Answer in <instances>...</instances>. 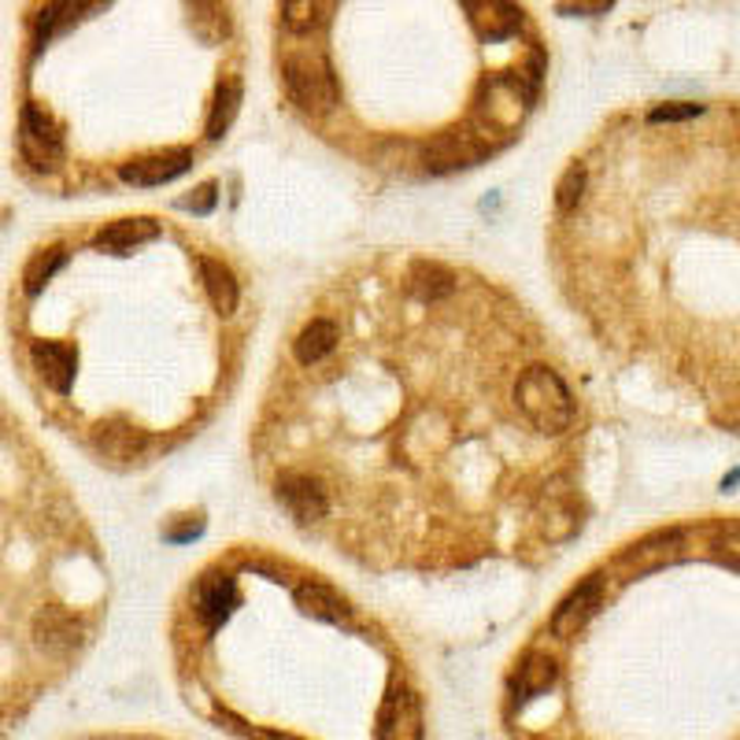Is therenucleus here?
<instances>
[{"label":"nucleus","mask_w":740,"mask_h":740,"mask_svg":"<svg viewBox=\"0 0 740 740\" xmlns=\"http://www.w3.org/2000/svg\"><path fill=\"white\" fill-rule=\"evenodd\" d=\"M515 400H519L522 415L530 419L541 433H563L574 422V400L563 378L549 367H530L515 385Z\"/></svg>","instance_id":"f257e3e1"},{"label":"nucleus","mask_w":740,"mask_h":740,"mask_svg":"<svg viewBox=\"0 0 740 740\" xmlns=\"http://www.w3.org/2000/svg\"><path fill=\"white\" fill-rule=\"evenodd\" d=\"M281 82L303 115H327L338 108V82L322 53H289L281 59Z\"/></svg>","instance_id":"f03ea898"},{"label":"nucleus","mask_w":740,"mask_h":740,"mask_svg":"<svg viewBox=\"0 0 740 740\" xmlns=\"http://www.w3.org/2000/svg\"><path fill=\"white\" fill-rule=\"evenodd\" d=\"M19 156L34 170L56 167L59 156H64L59 126L42 104H23V111H19Z\"/></svg>","instance_id":"7ed1b4c3"},{"label":"nucleus","mask_w":740,"mask_h":740,"mask_svg":"<svg viewBox=\"0 0 740 740\" xmlns=\"http://www.w3.org/2000/svg\"><path fill=\"white\" fill-rule=\"evenodd\" d=\"M489 148L493 145L485 134H474V130H449V134H438L422 148V164L430 175H449V170L478 164V159L489 156Z\"/></svg>","instance_id":"20e7f679"},{"label":"nucleus","mask_w":740,"mask_h":740,"mask_svg":"<svg viewBox=\"0 0 740 740\" xmlns=\"http://www.w3.org/2000/svg\"><path fill=\"white\" fill-rule=\"evenodd\" d=\"M374 737L378 740H422V711H419V699H415L411 688H404V685L389 688V696L382 699Z\"/></svg>","instance_id":"39448f33"},{"label":"nucleus","mask_w":740,"mask_h":740,"mask_svg":"<svg viewBox=\"0 0 740 740\" xmlns=\"http://www.w3.org/2000/svg\"><path fill=\"white\" fill-rule=\"evenodd\" d=\"M278 500L286 504V511L300 526L327 519V511H330L327 489H322L316 478H308V474H286V478L278 482Z\"/></svg>","instance_id":"423d86ee"},{"label":"nucleus","mask_w":740,"mask_h":740,"mask_svg":"<svg viewBox=\"0 0 740 740\" xmlns=\"http://www.w3.org/2000/svg\"><path fill=\"white\" fill-rule=\"evenodd\" d=\"M192 167V148H164L156 152V156H141V159H130V164H123V181L126 186H164V181L178 178L181 170Z\"/></svg>","instance_id":"0eeeda50"},{"label":"nucleus","mask_w":740,"mask_h":740,"mask_svg":"<svg viewBox=\"0 0 740 740\" xmlns=\"http://www.w3.org/2000/svg\"><path fill=\"white\" fill-rule=\"evenodd\" d=\"M108 4L111 0H48L34 23V48H42L53 34H64V30L82 23L89 15H97L100 8H108Z\"/></svg>","instance_id":"6e6552de"},{"label":"nucleus","mask_w":740,"mask_h":740,"mask_svg":"<svg viewBox=\"0 0 740 740\" xmlns=\"http://www.w3.org/2000/svg\"><path fill=\"white\" fill-rule=\"evenodd\" d=\"M466 15H471L474 30L489 42H504L522 26V12L515 0H463Z\"/></svg>","instance_id":"1a4fd4ad"},{"label":"nucleus","mask_w":740,"mask_h":740,"mask_svg":"<svg viewBox=\"0 0 740 740\" xmlns=\"http://www.w3.org/2000/svg\"><path fill=\"white\" fill-rule=\"evenodd\" d=\"M600 596H604V582L600 577H589V582H582L577 589H571V596L560 604V611L552 615V633L555 637H577L585 622H589V615L600 607Z\"/></svg>","instance_id":"9d476101"},{"label":"nucleus","mask_w":740,"mask_h":740,"mask_svg":"<svg viewBox=\"0 0 740 740\" xmlns=\"http://www.w3.org/2000/svg\"><path fill=\"white\" fill-rule=\"evenodd\" d=\"M30 360H34V371L42 374L48 389L56 393H67L70 382H75V352L67 349V344H56V341H37L34 349H30Z\"/></svg>","instance_id":"9b49d317"},{"label":"nucleus","mask_w":740,"mask_h":740,"mask_svg":"<svg viewBox=\"0 0 740 740\" xmlns=\"http://www.w3.org/2000/svg\"><path fill=\"white\" fill-rule=\"evenodd\" d=\"M97 452L104 455V460L130 463L148 452V438H145V430H137V426H130V422H108V426H100V433H97Z\"/></svg>","instance_id":"f8f14e48"},{"label":"nucleus","mask_w":740,"mask_h":740,"mask_svg":"<svg viewBox=\"0 0 740 740\" xmlns=\"http://www.w3.org/2000/svg\"><path fill=\"white\" fill-rule=\"evenodd\" d=\"M189 30L205 45H222L230 37V8L227 0H186Z\"/></svg>","instance_id":"ddd939ff"},{"label":"nucleus","mask_w":740,"mask_h":740,"mask_svg":"<svg viewBox=\"0 0 740 740\" xmlns=\"http://www.w3.org/2000/svg\"><path fill=\"white\" fill-rule=\"evenodd\" d=\"M34 637L48 648V652L67 655L70 648L78 644V637H82V626H78V618L56 611V607H45V611L34 618Z\"/></svg>","instance_id":"4468645a"},{"label":"nucleus","mask_w":740,"mask_h":740,"mask_svg":"<svg viewBox=\"0 0 740 740\" xmlns=\"http://www.w3.org/2000/svg\"><path fill=\"white\" fill-rule=\"evenodd\" d=\"M156 238H159V222L141 216V219H119V222H111V227H104L97 233V245L108 252H130L137 245H148V241H156Z\"/></svg>","instance_id":"2eb2a0df"},{"label":"nucleus","mask_w":740,"mask_h":740,"mask_svg":"<svg viewBox=\"0 0 740 740\" xmlns=\"http://www.w3.org/2000/svg\"><path fill=\"white\" fill-rule=\"evenodd\" d=\"M297 607L303 615L322 618V622H333V626L349 622V607H344V600L330 589V585H319V582L300 585V589H297Z\"/></svg>","instance_id":"dca6fc26"},{"label":"nucleus","mask_w":740,"mask_h":740,"mask_svg":"<svg viewBox=\"0 0 740 740\" xmlns=\"http://www.w3.org/2000/svg\"><path fill=\"white\" fill-rule=\"evenodd\" d=\"M333 344H338V327H333L330 319H311L308 327L297 333V341H292V356H297L303 367H311V363L330 356Z\"/></svg>","instance_id":"f3484780"},{"label":"nucleus","mask_w":740,"mask_h":740,"mask_svg":"<svg viewBox=\"0 0 740 740\" xmlns=\"http://www.w3.org/2000/svg\"><path fill=\"white\" fill-rule=\"evenodd\" d=\"M233 577H227V574H211V577H205L200 582V593H197V611H200V618H205L208 626H219L222 618L230 615V607H233Z\"/></svg>","instance_id":"a211bd4d"},{"label":"nucleus","mask_w":740,"mask_h":740,"mask_svg":"<svg viewBox=\"0 0 740 740\" xmlns=\"http://www.w3.org/2000/svg\"><path fill=\"white\" fill-rule=\"evenodd\" d=\"M577 526H582V515H577V500L571 493H552L549 508H544V519H541V530L549 541H571L577 533Z\"/></svg>","instance_id":"6ab92c4d"},{"label":"nucleus","mask_w":740,"mask_h":740,"mask_svg":"<svg viewBox=\"0 0 740 740\" xmlns=\"http://www.w3.org/2000/svg\"><path fill=\"white\" fill-rule=\"evenodd\" d=\"M552 682H555V663L544 652H530L519 663V671H515V693H519V699L549 693Z\"/></svg>","instance_id":"aec40b11"},{"label":"nucleus","mask_w":740,"mask_h":740,"mask_svg":"<svg viewBox=\"0 0 740 740\" xmlns=\"http://www.w3.org/2000/svg\"><path fill=\"white\" fill-rule=\"evenodd\" d=\"M333 0H281V23L292 34H316V30L330 19Z\"/></svg>","instance_id":"412c9836"},{"label":"nucleus","mask_w":740,"mask_h":740,"mask_svg":"<svg viewBox=\"0 0 740 740\" xmlns=\"http://www.w3.org/2000/svg\"><path fill=\"white\" fill-rule=\"evenodd\" d=\"M200 278H205V289L219 316H230L238 308V281H233L230 270L219 259H200Z\"/></svg>","instance_id":"4be33fe9"},{"label":"nucleus","mask_w":740,"mask_h":740,"mask_svg":"<svg viewBox=\"0 0 740 740\" xmlns=\"http://www.w3.org/2000/svg\"><path fill=\"white\" fill-rule=\"evenodd\" d=\"M241 108V82L238 78H222L216 89V100H211V115H208V137L219 141L230 130L233 115Z\"/></svg>","instance_id":"5701e85b"},{"label":"nucleus","mask_w":740,"mask_h":740,"mask_svg":"<svg viewBox=\"0 0 740 740\" xmlns=\"http://www.w3.org/2000/svg\"><path fill=\"white\" fill-rule=\"evenodd\" d=\"M411 286L422 292V300H444L455 292V275L444 267V263L419 259L411 267Z\"/></svg>","instance_id":"b1692460"},{"label":"nucleus","mask_w":740,"mask_h":740,"mask_svg":"<svg viewBox=\"0 0 740 740\" xmlns=\"http://www.w3.org/2000/svg\"><path fill=\"white\" fill-rule=\"evenodd\" d=\"M59 263H64V252H59V248H42V252H37V256L30 259L26 270H23L26 292H42L45 281H53V275L59 270Z\"/></svg>","instance_id":"393cba45"},{"label":"nucleus","mask_w":740,"mask_h":740,"mask_svg":"<svg viewBox=\"0 0 740 740\" xmlns=\"http://www.w3.org/2000/svg\"><path fill=\"white\" fill-rule=\"evenodd\" d=\"M585 181H589V175H585L582 164L566 167V175L560 178V186H555V208H560V211H574L577 205H582Z\"/></svg>","instance_id":"a878e982"},{"label":"nucleus","mask_w":740,"mask_h":740,"mask_svg":"<svg viewBox=\"0 0 740 740\" xmlns=\"http://www.w3.org/2000/svg\"><path fill=\"white\" fill-rule=\"evenodd\" d=\"M704 104H659L648 111V123H685V119H696Z\"/></svg>","instance_id":"bb28decb"},{"label":"nucleus","mask_w":740,"mask_h":740,"mask_svg":"<svg viewBox=\"0 0 740 740\" xmlns=\"http://www.w3.org/2000/svg\"><path fill=\"white\" fill-rule=\"evenodd\" d=\"M216 181H205L200 189H192V197H186V208L192 211V216H208L211 208H216Z\"/></svg>","instance_id":"cd10ccee"},{"label":"nucleus","mask_w":740,"mask_h":740,"mask_svg":"<svg viewBox=\"0 0 740 740\" xmlns=\"http://www.w3.org/2000/svg\"><path fill=\"white\" fill-rule=\"evenodd\" d=\"M219 718H222V722H230V729H238V733L245 737V740H300V737H289V733H270V729H248L245 722H241V718H233L227 711H222Z\"/></svg>","instance_id":"c85d7f7f"},{"label":"nucleus","mask_w":740,"mask_h":740,"mask_svg":"<svg viewBox=\"0 0 740 740\" xmlns=\"http://www.w3.org/2000/svg\"><path fill=\"white\" fill-rule=\"evenodd\" d=\"M200 530H205V519L200 515H186V522L167 526V541H192Z\"/></svg>","instance_id":"c756f323"},{"label":"nucleus","mask_w":740,"mask_h":740,"mask_svg":"<svg viewBox=\"0 0 740 740\" xmlns=\"http://www.w3.org/2000/svg\"><path fill=\"white\" fill-rule=\"evenodd\" d=\"M718 552H722L726 563L740 566V526H729V530L722 533V541H718Z\"/></svg>","instance_id":"7c9ffc66"},{"label":"nucleus","mask_w":740,"mask_h":740,"mask_svg":"<svg viewBox=\"0 0 740 740\" xmlns=\"http://www.w3.org/2000/svg\"><path fill=\"white\" fill-rule=\"evenodd\" d=\"M589 12V15H596V12H604V8H611V0H574V4H560V12Z\"/></svg>","instance_id":"2f4dec72"}]
</instances>
